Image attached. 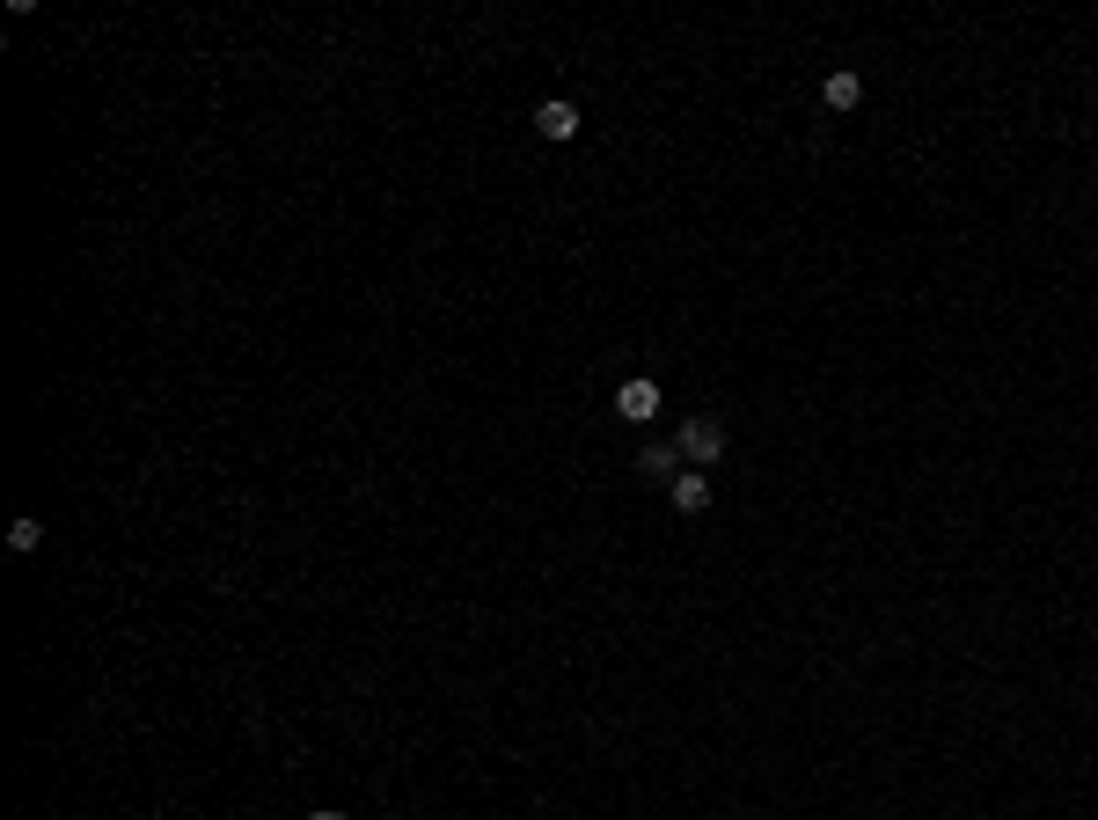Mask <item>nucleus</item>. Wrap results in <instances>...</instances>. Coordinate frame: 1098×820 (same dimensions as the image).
Segmentation results:
<instances>
[{"label":"nucleus","instance_id":"nucleus-5","mask_svg":"<svg viewBox=\"0 0 1098 820\" xmlns=\"http://www.w3.org/2000/svg\"><path fill=\"white\" fill-rule=\"evenodd\" d=\"M674 462H681V447H645V454H637V476H652V484H674Z\"/></svg>","mask_w":1098,"mask_h":820},{"label":"nucleus","instance_id":"nucleus-1","mask_svg":"<svg viewBox=\"0 0 1098 820\" xmlns=\"http://www.w3.org/2000/svg\"><path fill=\"white\" fill-rule=\"evenodd\" d=\"M674 447H681V462H689V470H703V462H718V454H725V425H718V418H681Z\"/></svg>","mask_w":1098,"mask_h":820},{"label":"nucleus","instance_id":"nucleus-2","mask_svg":"<svg viewBox=\"0 0 1098 820\" xmlns=\"http://www.w3.org/2000/svg\"><path fill=\"white\" fill-rule=\"evenodd\" d=\"M666 498H674V513L696 521V513H711V476H703V470H681L674 484H666Z\"/></svg>","mask_w":1098,"mask_h":820},{"label":"nucleus","instance_id":"nucleus-4","mask_svg":"<svg viewBox=\"0 0 1098 820\" xmlns=\"http://www.w3.org/2000/svg\"><path fill=\"white\" fill-rule=\"evenodd\" d=\"M535 132H542V140H572V132H578V110L564 103V96H550V103L535 110Z\"/></svg>","mask_w":1098,"mask_h":820},{"label":"nucleus","instance_id":"nucleus-3","mask_svg":"<svg viewBox=\"0 0 1098 820\" xmlns=\"http://www.w3.org/2000/svg\"><path fill=\"white\" fill-rule=\"evenodd\" d=\"M615 411H623L630 425H645L652 411H660V382H645V374H637V382H623V388H615Z\"/></svg>","mask_w":1098,"mask_h":820},{"label":"nucleus","instance_id":"nucleus-6","mask_svg":"<svg viewBox=\"0 0 1098 820\" xmlns=\"http://www.w3.org/2000/svg\"><path fill=\"white\" fill-rule=\"evenodd\" d=\"M820 96H828V110H857V103H864V81H857V73H828Z\"/></svg>","mask_w":1098,"mask_h":820},{"label":"nucleus","instance_id":"nucleus-8","mask_svg":"<svg viewBox=\"0 0 1098 820\" xmlns=\"http://www.w3.org/2000/svg\"><path fill=\"white\" fill-rule=\"evenodd\" d=\"M308 820H352V813H337V806H323V813H308Z\"/></svg>","mask_w":1098,"mask_h":820},{"label":"nucleus","instance_id":"nucleus-7","mask_svg":"<svg viewBox=\"0 0 1098 820\" xmlns=\"http://www.w3.org/2000/svg\"><path fill=\"white\" fill-rule=\"evenodd\" d=\"M37 542H44V527H37L30 513H22V521H8V550H22V557H30Z\"/></svg>","mask_w":1098,"mask_h":820}]
</instances>
